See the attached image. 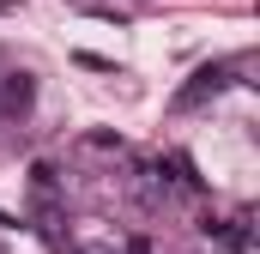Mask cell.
I'll list each match as a JSON object with an SVG mask.
<instances>
[{"instance_id":"cell-2","label":"cell","mask_w":260,"mask_h":254,"mask_svg":"<svg viewBox=\"0 0 260 254\" xmlns=\"http://www.w3.org/2000/svg\"><path fill=\"white\" fill-rule=\"evenodd\" d=\"M30 103H37V79H30L24 67L0 73V121H24V115H30Z\"/></svg>"},{"instance_id":"cell-1","label":"cell","mask_w":260,"mask_h":254,"mask_svg":"<svg viewBox=\"0 0 260 254\" xmlns=\"http://www.w3.org/2000/svg\"><path fill=\"white\" fill-rule=\"evenodd\" d=\"M242 67H248V55H236V61H206L194 79L176 91V109H200V103H206V97H218V91L230 85V73H242Z\"/></svg>"},{"instance_id":"cell-4","label":"cell","mask_w":260,"mask_h":254,"mask_svg":"<svg viewBox=\"0 0 260 254\" xmlns=\"http://www.w3.org/2000/svg\"><path fill=\"white\" fill-rule=\"evenodd\" d=\"M91 151H121V133H85Z\"/></svg>"},{"instance_id":"cell-7","label":"cell","mask_w":260,"mask_h":254,"mask_svg":"<svg viewBox=\"0 0 260 254\" xmlns=\"http://www.w3.org/2000/svg\"><path fill=\"white\" fill-rule=\"evenodd\" d=\"M73 6H91V0H73Z\"/></svg>"},{"instance_id":"cell-5","label":"cell","mask_w":260,"mask_h":254,"mask_svg":"<svg viewBox=\"0 0 260 254\" xmlns=\"http://www.w3.org/2000/svg\"><path fill=\"white\" fill-rule=\"evenodd\" d=\"M73 61H79V67H91V73H115V61H103V55H91V49H79Z\"/></svg>"},{"instance_id":"cell-8","label":"cell","mask_w":260,"mask_h":254,"mask_svg":"<svg viewBox=\"0 0 260 254\" xmlns=\"http://www.w3.org/2000/svg\"><path fill=\"white\" fill-rule=\"evenodd\" d=\"M0 12H6V0H0Z\"/></svg>"},{"instance_id":"cell-3","label":"cell","mask_w":260,"mask_h":254,"mask_svg":"<svg viewBox=\"0 0 260 254\" xmlns=\"http://www.w3.org/2000/svg\"><path fill=\"white\" fill-rule=\"evenodd\" d=\"M73 254H151L145 236H121V230H97V236H79Z\"/></svg>"},{"instance_id":"cell-6","label":"cell","mask_w":260,"mask_h":254,"mask_svg":"<svg viewBox=\"0 0 260 254\" xmlns=\"http://www.w3.org/2000/svg\"><path fill=\"white\" fill-rule=\"evenodd\" d=\"M0 230H18V224H12V218H6V212H0Z\"/></svg>"}]
</instances>
